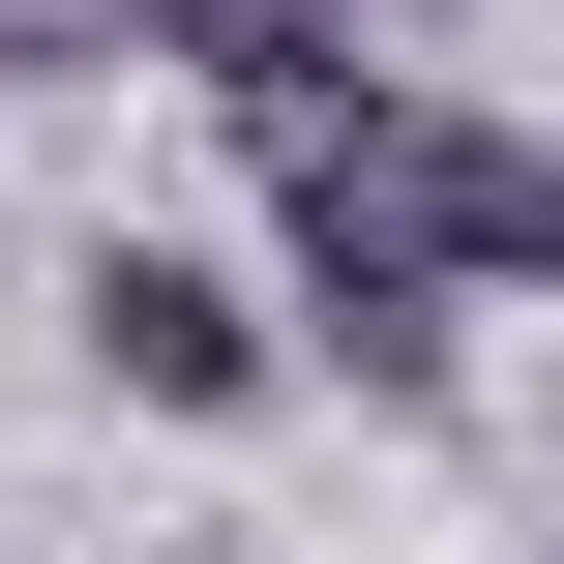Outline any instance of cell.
<instances>
[{
    "mask_svg": "<svg viewBox=\"0 0 564 564\" xmlns=\"http://www.w3.org/2000/svg\"><path fill=\"white\" fill-rule=\"evenodd\" d=\"M238 119H268V208H297L327 357H357V387H416V357H446V297H476V119H446V89H238Z\"/></svg>",
    "mask_w": 564,
    "mask_h": 564,
    "instance_id": "1",
    "label": "cell"
},
{
    "mask_svg": "<svg viewBox=\"0 0 564 564\" xmlns=\"http://www.w3.org/2000/svg\"><path fill=\"white\" fill-rule=\"evenodd\" d=\"M89 357H119L149 416H238V387H268V327H238L178 238H89Z\"/></svg>",
    "mask_w": 564,
    "mask_h": 564,
    "instance_id": "2",
    "label": "cell"
},
{
    "mask_svg": "<svg viewBox=\"0 0 564 564\" xmlns=\"http://www.w3.org/2000/svg\"><path fill=\"white\" fill-rule=\"evenodd\" d=\"M149 59H208V89H327L357 59V0H119Z\"/></svg>",
    "mask_w": 564,
    "mask_h": 564,
    "instance_id": "3",
    "label": "cell"
}]
</instances>
